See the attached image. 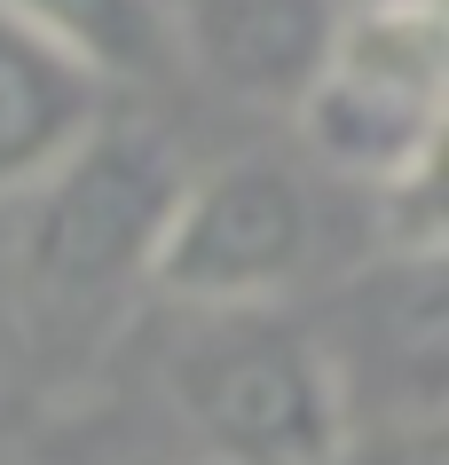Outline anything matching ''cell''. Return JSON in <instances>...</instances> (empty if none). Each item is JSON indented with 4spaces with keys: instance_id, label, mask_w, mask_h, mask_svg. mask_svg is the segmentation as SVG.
Masks as SVG:
<instances>
[{
    "instance_id": "5b68a950",
    "label": "cell",
    "mask_w": 449,
    "mask_h": 465,
    "mask_svg": "<svg viewBox=\"0 0 449 465\" xmlns=\"http://www.w3.org/2000/svg\"><path fill=\"white\" fill-rule=\"evenodd\" d=\"M331 387L347 426L386 402V426H434L449 363V308H442V252H386L347 300L324 340Z\"/></svg>"
},
{
    "instance_id": "7a4b0ae2",
    "label": "cell",
    "mask_w": 449,
    "mask_h": 465,
    "mask_svg": "<svg viewBox=\"0 0 449 465\" xmlns=\"http://www.w3.org/2000/svg\"><path fill=\"white\" fill-rule=\"evenodd\" d=\"M166 394L213 465H339L347 450L324 347L284 308L190 316L166 347Z\"/></svg>"
},
{
    "instance_id": "277c9868",
    "label": "cell",
    "mask_w": 449,
    "mask_h": 465,
    "mask_svg": "<svg viewBox=\"0 0 449 465\" xmlns=\"http://www.w3.org/2000/svg\"><path fill=\"white\" fill-rule=\"evenodd\" d=\"M181 158L158 126L95 119V134L24 190V276L55 308H95L150 276L158 229L181 197Z\"/></svg>"
},
{
    "instance_id": "3957f363",
    "label": "cell",
    "mask_w": 449,
    "mask_h": 465,
    "mask_svg": "<svg viewBox=\"0 0 449 465\" xmlns=\"http://www.w3.org/2000/svg\"><path fill=\"white\" fill-rule=\"evenodd\" d=\"M316 261H324V205L299 182V166L237 150L181 173V197L150 252V284L190 316H237L299 292Z\"/></svg>"
},
{
    "instance_id": "8992f818",
    "label": "cell",
    "mask_w": 449,
    "mask_h": 465,
    "mask_svg": "<svg viewBox=\"0 0 449 465\" xmlns=\"http://www.w3.org/2000/svg\"><path fill=\"white\" fill-rule=\"evenodd\" d=\"M174 8V64L205 72L237 103L307 95V79L331 48L339 0H166Z\"/></svg>"
},
{
    "instance_id": "6da1fadb",
    "label": "cell",
    "mask_w": 449,
    "mask_h": 465,
    "mask_svg": "<svg viewBox=\"0 0 449 465\" xmlns=\"http://www.w3.org/2000/svg\"><path fill=\"white\" fill-rule=\"evenodd\" d=\"M449 111V0H347L331 48L292 103L307 158L363 190L425 182Z\"/></svg>"
},
{
    "instance_id": "52a82bcc",
    "label": "cell",
    "mask_w": 449,
    "mask_h": 465,
    "mask_svg": "<svg viewBox=\"0 0 449 465\" xmlns=\"http://www.w3.org/2000/svg\"><path fill=\"white\" fill-rule=\"evenodd\" d=\"M0 25L72 64L87 87H142L174 72V8L166 0H0Z\"/></svg>"
},
{
    "instance_id": "9c48e42d",
    "label": "cell",
    "mask_w": 449,
    "mask_h": 465,
    "mask_svg": "<svg viewBox=\"0 0 449 465\" xmlns=\"http://www.w3.org/2000/svg\"><path fill=\"white\" fill-rule=\"evenodd\" d=\"M8 465H24V458H8Z\"/></svg>"
},
{
    "instance_id": "ba28073f",
    "label": "cell",
    "mask_w": 449,
    "mask_h": 465,
    "mask_svg": "<svg viewBox=\"0 0 449 465\" xmlns=\"http://www.w3.org/2000/svg\"><path fill=\"white\" fill-rule=\"evenodd\" d=\"M102 119V87L32 48L16 25H0V197H24L48 182Z\"/></svg>"
},
{
    "instance_id": "30bf717a",
    "label": "cell",
    "mask_w": 449,
    "mask_h": 465,
    "mask_svg": "<svg viewBox=\"0 0 449 465\" xmlns=\"http://www.w3.org/2000/svg\"><path fill=\"white\" fill-rule=\"evenodd\" d=\"M339 8H347V0H339Z\"/></svg>"
}]
</instances>
